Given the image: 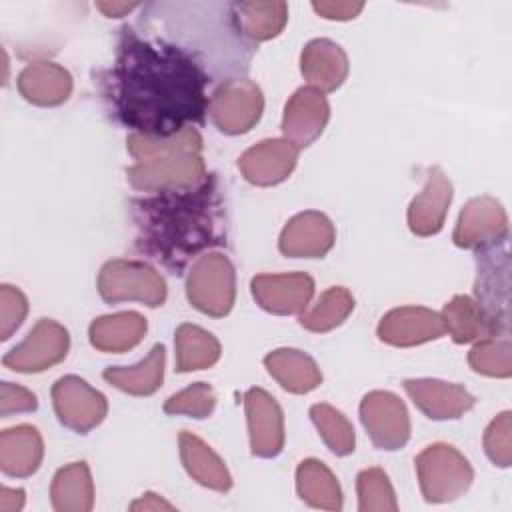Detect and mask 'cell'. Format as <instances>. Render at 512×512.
Returning <instances> with one entry per match:
<instances>
[{"label":"cell","mask_w":512,"mask_h":512,"mask_svg":"<svg viewBox=\"0 0 512 512\" xmlns=\"http://www.w3.org/2000/svg\"><path fill=\"white\" fill-rule=\"evenodd\" d=\"M210 74L186 48L142 38L122 26L114 64L104 78V96L114 116L134 134L168 138L208 112Z\"/></svg>","instance_id":"obj_1"},{"label":"cell","mask_w":512,"mask_h":512,"mask_svg":"<svg viewBox=\"0 0 512 512\" xmlns=\"http://www.w3.org/2000/svg\"><path fill=\"white\" fill-rule=\"evenodd\" d=\"M132 218L136 246L174 270H182L204 248L226 242L224 204L214 174L194 188L136 200Z\"/></svg>","instance_id":"obj_2"},{"label":"cell","mask_w":512,"mask_h":512,"mask_svg":"<svg viewBox=\"0 0 512 512\" xmlns=\"http://www.w3.org/2000/svg\"><path fill=\"white\" fill-rule=\"evenodd\" d=\"M126 148L136 160L128 168V182L142 192H172L204 182L206 166L200 156L202 136L188 126L168 138L130 134Z\"/></svg>","instance_id":"obj_3"},{"label":"cell","mask_w":512,"mask_h":512,"mask_svg":"<svg viewBox=\"0 0 512 512\" xmlns=\"http://www.w3.org/2000/svg\"><path fill=\"white\" fill-rule=\"evenodd\" d=\"M416 474L426 502L440 504L462 496L474 480L470 462L450 444H432L416 456Z\"/></svg>","instance_id":"obj_4"},{"label":"cell","mask_w":512,"mask_h":512,"mask_svg":"<svg viewBox=\"0 0 512 512\" xmlns=\"http://www.w3.org/2000/svg\"><path fill=\"white\" fill-rule=\"evenodd\" d=\"M186 294L196 310L212 318L226 316L236 298V274L230 258L222 252L202 254L188 272Z\"/></svg>","instance_id":"obj_5"},{"label":"cell","mask_w":512,"mask_h":512,"mask_svg":"<svg viewBox=\"0 0 512 512\" xmlns=\"http://www.w3.org/2000/svg\"><path fill=\"white\" fill-rule=\"evenodd\" d=\"M98 290L108 304L136 300L156 308L166 300L164 278L140 260L116 258L106 262L98 274Z\"/></svg>","instance_id":"obj_6"},{"label":"cell","mask_w":512,"mask_h":512,"mask_svg":"<svg viewBox=\"0 0 512 512\" xmlns=\"http://www.w3.org/2000/svg\"><path fill=\"white\" fill-rule=\"evenodd\" d=\"M262 90L246 78H230L222 82L208 100V114L216 128L224 134H244L262 116Z\"/></svg>","instance_id":"obj_7"},{"label":"cell","mask_w":512,"mask_h":512,"mask_svg":"<svg viewBox=\"0 0 512 512\" xmlns=\"http://www.w3.org/2000/svg\"><path fill=\"white\" fill-rule=\"evenodd\" d=\"M68 348V330L50 318H42L26 334V338L2 358V364L14 372L34 374L62 362Z\"/></svg>","instance_id":"obj_8"},{"label":"cell","mask_w":512,"mask_h":512,"mask_svg":"<svg viewBox=\"0 0 512 512\" xmlns=\"http://www.w3.org/2000/svg\"><path fill=\"white\" fill-rule=\"evenodd\" d=\"M52 404L58 420L78 434L96 428L108 412L106 396L74 374L54 382Z\"/></svg>","instance_id":"obj_9"},{"label":"cell","mask_w":512,"mask_h":512,"mask_svg":"<svg viewBox=\"0 0 512 512\" xmlns=\"http://www.w3.org/2000/svg\"><path fill=\"white\" fill-rule=\"evenodd\" d=\"M360 420L376 448L398 450L410 438L408 410L392 392H368L360 402Z\"/></svg>","instance_id":"obj_10"},{"label":"cell","mask_w":512,"mask_h":512,"mask_svg":"<svg viewBox=\"0 0 512 512\" xmlns=\"http://www.w3.org/2000/svg\"><path fill=\"white\" fill-rule=\"evenodd\" d=\"M508 216L492 196H478L462 208L452 240L460 248H488L506 240Z\"/></svg>","instance_id":"obj_11"},{"label":"cell","mask_w":512,"mask_h":512,"mask_svg":"<svg viewBox=\"0 0 512 512\" xmlns=\"http://www.w3.org/2000/svg\"><path fill=\"white\" fill-rule=\"evenodd\" d=\"M250 288L260 308L272 314H302L314 296V280L306 272L258 274Z\"/></svg>","instance_id":"obj_12"},{"label":"cell","mask_w":512,"mask_h":512,"mask_svg":"<svg viewBox=\"0 0 512 512\" xmlns=\"http://www.w3.org/2000/svg\"><path fill=\"white\" fill-rule=\"evenodd\" d=\"M244 410L250 434L252 454L274 458L284 448V416L278 402L262 388H250L244 394Z\"/></svg>","instance_id":"obj_13"},{"label":"cell","mask_w":512,"mask_h":512,"mask_svg":"<svg viewBox=\"0 0 512 512\" xmlns=\"http://www.w3.org/2000/svg\"><path fill=\"white\" fill-rule=\"evenodd\" d=\"M330 118V106L326 96L312 88H298L284 106L282 134L296 148L310 146L324 130Z\"/></svg>","instance_id":"obj_14"},{"label":"cell","mask_w":512,"mask_h":512,"mask_svg":"<svg viewBox=\"0 0 512 512\" xmlns=\"http://www.w3.org/2000/svg\"><path fill=\"white\" fill-rule=\"evenodd\" d=\"M446 332L442 316L424 306H400L386 312L378 324V338L390 346H416Z\"/></svg>","instance_id":"obj_15"},{"label":"cell","mask_w":512,"mask_h":512,"mask_svg":"<svg viewBox=\"0 0 512 512\" xmlns=\"http://www.w3.org/2000/svg\"><path fill=\"white\" fill-rule=\"evenodd\" d=\"M298 160V148L284 138H270L254 144L238 158L242 176L256 186H274L284 182Z\"/></svg>","instance_id":"obj_16"},{"label":"cell","mask_w":512,"mask_h":512,"mask_svg":"<svg viewBox=\"0 0 512 512\" xmlns=\"http://www.w3.org/2000/svg\"><path fill=\"white\" fill-rule=\"evenodd\" d=\"M336 240L334 224L328 216L316 210L296 214L284 226L278 248L290 258H322Z\"/></svg>","instance_id":"obj_17"},{"label":"cell","mask_w":512,"mask_h":512,"mask_svg":"<svg viewBox=\"0 0 512 512\" xmlns=\"http://www.w3.org/2000/svg\"><path fill=\"white\" fill-rule=\"evenodd\" d=\"M404 390L414 406L432 420L460 418L474 406V396L460 384L434 378L404 380Z\"/></svg>","instance_id":"obj_18"},{"label":"cell","mask_w":512,"mask_h":512,"mask_svg":"<svg viewBox=\"0 0 512 512\" xmlns=\"http://www.w3.org/2000/svg\"><path fill=\"white\" fill-rule=\"evenodd\" d=\"M476 302L496 320L508 326V254L502 246L482 248L478 254L476 276Z\"/></svg>","instance_id":"obj_19"},{"label":"cell","mask_w":512,"mask_h":512,"mask_svg":"<svg viewBox=\"0 0 512 512\" xmlns=\"http://www.w3.org/2000/svg\"><path fill=\"white\" fill-rule=\"evenodd\" d=\"M452 202V184L440 168L428 172L424 188L408 206V226L416 236L438 234Z\"/></svg>","instance_id":"obj_20"},{"label":"cell","mask_w":512,"mask_h":512,"mask_svg":"<svg viewBox=\"0 0 512 512\" xmlns=\"http://www.w3.org/2000/svg\"><path fill=\"white\" fill-rule=\"evenodd\" d=\"M442 322L456 344L478 342L500 332H506V324L490 316L474 298L458 294L442 308Z\"/></svg>","instance_id":"obj_21"},{"label":"cell","mask_w":512,"mask_h":512,"mask_svg":"<svg viewBox=\"0 0 512 512\" xmlns=\"http://www.w3.org/2000/svg\"><path fill=\"white\" fill-rule=\"evenodd\" d=\"M300 70L312 88L322 94L332 92L340 88L348 76V56L336 42L316 38L304 46Z\"/></svg>","instance_id":"obj_22"},{"label":"cell","mask_w":512,"mask_h":512,"mask_svg":"<svg viewBox=\"0 0 512 512\" xmlns=\"http://www.w3.org/2000/svg\"><path fill=\"white\" fill-rule=\"evenodd\" d=\"M18 90L36 106H58L72 92V76L56 62H32L18 74Z\"/></svg>","instance_id":"obj_23"},{"label":"cell","mask_w":512,"mask_h":512,"mask_svg":"<svg viewBox=\"0 0 512 512\" xmlns=\"http://www.w3.org/2000/svg\"><path fill=\"white\" fill-rule=\"evenodd\" d=\"M44 456V442L40 432L30 424L6 428L0 434V468L14 478L32 476Z\"/></svg>","instance_id":"obj_24"},{"label":"cell","mask_w":512,"mask_h":512,"mask_svg":"<svg viewBox=\"0 0 512 512\" xmlns=\"http://www.w3.org/2000/svg\"><path fill=\"white\" fill-rule=\"evenodd\" d=\"M236 32L250 42L276 38L288 20L286 2H234L230 4Z\"/></svg>","instance_id":"obj_25"},{"label":"cell","mask_w":512,"mask_h":512,"mask_svg":"<svg viewBox=\"0 0 512 512\" xmlns=\"http://www.w3.org/2000/svg\"><path fill=\"white\" fill-rule=\"evenodd\" d=\"M270 376L288 392L306 394L320 386L322 372L314 358L296 348H278L264 358Z\"/></svg>","instance_id":"obj_26"},{"label":"cell","mask_w":512,"mask_h":512,"mask_svg":"<svg viewBox=\"0 0 512 512\" xmlns=\"http://www.w3.org/2000/svg\"><path fill=\"white\" fill-rule=\"evenodd\" d=\"M180 456L186 472L202 486L226 492L232 488V476L222 458L192 432H180L178 436Z\"/></svg>","instance_id":"obj_27"},{"label":"cell","mask_w":512,"mask_h":512,"mask_svg":"<svg viewBox=\"0 0 512 512\" xmlns=\"http://www.w3.org/2000/svg\"><path fill=\"white\" fill-rule=\"evenodd\" d=\"M90 344L100 352H126L140 344L146 334V318L138 312H116L90 324Z\"/></svg>","instance_id":"obj_28"},{"label":"cell","mask_w":512,"mask_h":512,"mask_svg":"<svg viewBox=\"0 0 512 512\" xmlns=\"http://www.w3.org/2000/svg\"><path fill=\"white\" fill-rule=\"evenodd\" d=\"M166 350L162 344H156L148 356L136 366H110L104 370V380L116 386L118 390L132 396H150L154 394L164 380Z\"/></svg>","instance_id":"obj_29"},{"label":"cell","mask_w":512,"mask_h":512,"mask_svg":"<svg viewBox=\"0 0 512 512\" xmlns=\"http://www.w3.org/2000/svg\"><path fill=\"white\" fill-rule=\"evenodd\" d=\"M52 506L58 512H88L94 506V484L86 462L60 468L50 486Z\"/></svg>","instance_id":"obj_30"},{"label":"cell","mask_w":512,"mask_h":512,"mask_svg":"<svg viewBox=\"0 0 512 512\" xmlns=\"http://www.w3.org/2000/svg\"><path fill=\"white\" fill-rule=\"evenodd\" d=\"M296 490H298V496L314 508H322V510L342 508V490L336 476L324 462L316 458H306L298 464Z\"/></svg>","instance_id":"obj_31"},{"label":"cell","mask_w":512,"mask_h":512,"mask_svg":"<svg viewBox=\"0 0 512 512\" xmlns=\"http://www.w3.org/2000/svg\"><path fill=\"white\" fill-rule=\"evenodd\" d=\"M176 370L194 372L210 368L220 358V342L214 334L194 324H182L174 334Z\"/></svg>","instance_id":"obj_32"},{"label":"cell","mask_w":512,"mask_h":512,"mask_svg":"<svg viewBox=\"0 0 512 512\" xmlns=\"http://www.w3.org/2000/svg\"><path fill=\"white\" fill-rule=\"evenodd\" d=\"M354 310L352 294L342 286H332L320 294L316 304L300 314V326L310 332H330Z\"/></svg>","instance_id":"obj_33"},{"label":"cell","mask_w":512,"mask_h":512,"mask_svg":"<svg viewBox=\"0 0 512 512\" xmlns=\"http://www.w3.org/2000/svg\"><path fill=\"white\" fill-rule=\"evenodd\" d=\"M310 418L330 452H334L336 456H348L354 452V428L342 412H338L330 404H314L310 408Z\"/></svg>","instance_id":"obj_34"},{"label":"cell","mask_w":512,"mask_h":512,"mask_svg":"<svg viewBox=\"0 0 512 512\" xmlns=\"http://www.w3.org/2000/svg\"><path fill=\"white\" fill-rule=\"evenodd\" d=\"M468 364L478 374L492 378H508L512 374L510 340L496 336L478 340L468 354Z\"/></svg>","instance_id":"obj_35"},{"label":"cell","mask_w":512,"mask_h":512,"mask_svg":"<svg viewBox=\"0 0 512 512\" xmlns=\"http://www.w3.org/2000/svg\"><path fill=\"white\" fill-rule=\"evenodd\" d=\"M358 508L362 512H394L398 502L394 488L382 468H366L358 474Z\"/></svg>","instance_id":"obj_36"},{"label":"cell","mask_w":512,"mask_h":512,"mask_svg":"<svg viewBox=\"0 0 512 512\" xmlns=\"http://www.w3.org/2000/svg\"><path fill=\"white\" fill-rule=\"evenodd\" d=\"M216 406V396L210 384L194 382L188 388L172 394L164 402L166 414H186L192 418H208Z\"/></svg>","instance_id":"obj_37"},{"label":"cell","mask_w":512,"mask_h":512,"mask_svg":"<svg viewBox=\"0 0 512 512\" xmlns=\"http://www.w3.org/2000/svg\"><path fill=\"white\" fill-rule=\"evenodd\" d=\"M484 452L500 468L512 462V414L506 410L498 414L484 432Z\"/></svg>","instance_id":"obj_38"},{"label":"cell","mask_w":512,"mask_h":512,"mask_svg":"<svg viewBox=\"0 0 512 512\" xmlns=\"http://www.w3.org/2000/svg\"><path fill=\"white\" fill-rule=\"evenodd\" d=\"M28 312V300L26 296L10 286L2 284L0 288V338L8 340L12 332L22 324Z\"/></svg>","instance_id":"obj_39"},{"label":"cell","mask_w":512,"mask_h":512,"mask_svg":"<svg viewBox=\"0 0 512 512\" xmlns=\"http://www.w3.org/2000/svg\"><path fill=\"white\" fill-rule=\"evenodd\" d=\"M36 408H38V400L28 388L12 384V382H2V386H0V414L4 418H8L10 414H18V412H32Z\"/></svg>","instance_id":"obj_40"},{"label":"cell","mask_w":512,"mask_h":512,"mask_svg":"<svg viewBox=\"0 0 512 512\" xmlns=\"http://www.w3.org/2000/svg\"><path fill=\"white\" fill-rule=\"evenodd\" d=\"M312 8L328 20H350L362 12L364 2H312Z\"/></svg>","instance_id":"obj_41"},{"label":"cell","mask_w":512,"mask_h":512,"mask_svg":"<svg viewBox=\"0 0 512 512\" xmlns=\"http://www.w3.org/2000/svg\"><path fill=\"white\" fill-rule=\"evenodd\" d=\"M24 506L22 488H0V512H18Z\"/></svg>","instance_id":"obj_42"},{"label":"cell","mask_w":512,"mask_h":512,"mask_svg":"<svg viewBox=\"0 0 512 512\" xmlns=\"http://www.w3.org/2000/svg\"><path fill=\"white\" fill-rule=\"evenodd\" d=\"M130 510H174V506L168 504L166 500H162L160 496L146 492L140 500L130 504Z\"/></svg>","instance_id":"obj_43"},{"label":"cell","mask_w":512,"mask_h":512,"mask_svg":"<svg viewBox=\"0 0 512 512\" xmlns=\"http://www.w3.org/2000/svg\"><path fill=\"white\" fill-rule=\"evenodd\" d=\"M96 8L102 10L110 18H120L128 12H132L134 8H138V4H132V2H98Z\"/></svg>","instance_id":"obj_44"}]
</instances>
